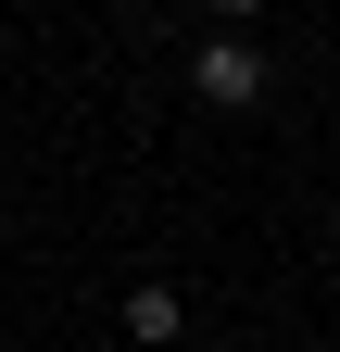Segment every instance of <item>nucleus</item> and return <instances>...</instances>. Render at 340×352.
Wrapping results in <instances>:
<instances>
[{
    "instance_id": "1",
    "label": "nucleus",
    "mask_w": 340,
    "mask_h": 352,
    "mask_svg": "<svg viewBox=\"0 0 340 352\" xmlns=\"http://www.w3.org/2000/svg\"><path fill=\"white\" fill-rule=\"evenodd\" d=\"M189 88H202V101H215V113H252V101H265V63H252L240 38H215V51L189 63Z\"/></svg>"
},
{
    "instance_id": "2",
    "label": "nucleus",
    "mask_w": 340,
    "mask_h": 352,
    "mask_svg": "<svg viewBox=\"0 0 340 352\" xmlns=\"http://www.w3.org/2000/svg\"><path fill=\"white\" fill-rule=\"evenodd\" d=\"M177 327H189V302H177V289H126V340H139V352H164Z\"/></svg>"
},
{
    "instance_id": "3",
    "label": "nucleus",
    "mask_w": 340,
    "mask_h": 352,
    "mask_svg": "<svg viewBox=\"0 0 340 352\" xmlns=\"http://www.w3.org/2000/svg\"><path fill=\"white\" fill-rule=\"evenodd\" d=\"M215 13H227V25H252V13H265V0H215Z\"/></svg>"
}]
</instances>
